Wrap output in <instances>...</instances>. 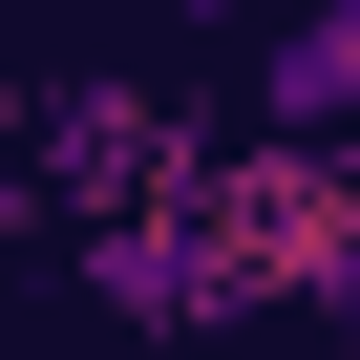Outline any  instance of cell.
Returning <instances> with one entry per match:
<instances>
[{
    "instance_id": "obj_1",
    "label": "cell",
    "mask_w": 360,
    "mask_h": 360,
    "mask_svg": "<svg viewBox=\"0 0 360 360\" xmlns=\"http://www.w3.org/2000/svg\"><path fill=\"white\" fill-rule=\"evenodd\" d=\"M148 212L191 233L212 318H297V339H318V318L360 297V169H339V148H191Z\"/></svg>"
},
{
    "instance_id": "obj_2",
    "label": "cell",
    "mask_w": 360,
    "mask_h": 360,
    "mask_svg": "<svg viewBox=\"0 0 360 360\" xmlns=\"http://www.w3.org/2000/svg\"><path fill=\"white\" fill-rule=\"evenodd\" d=\"M360 127V0H297L255 43V148H339Z\"/></svg>"
}]
</instances>
